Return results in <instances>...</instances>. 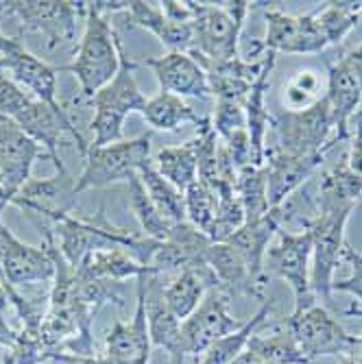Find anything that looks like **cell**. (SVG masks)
Returning <instances> with one entry per match:
<instances>
[{
  "instance_id": "obj_40",
  "label": "cell",
  "mask_w": 362,
  "mask_h": 364,
  "mask_svg": "<svg viewBox=\"0 0 362 364\" xmlns=\"http://www.w3.org/2000/svg\"><path fill=\"white\" fill-rule=\"evenodd\" d=\"M343 262L351 269V275L347 279L334 282L332 290H341V292H351L356 299L362 301V251L345 245L343 251Z\"/></svg>"
},
{
  "instance_id": "obj_7",
  "label": "cell",
  "mask_w": 362,
  "mask_h": 364,
  "mask_svg": "<svg viewBox=\"0 0 362 364\" xmlns=\"http://www.w3.org/2000/svg\"><path fill=\"white\" fill-rule=\"evenodd\" d=\"M151 140L153 131H147V134L131 140H120L107 146H90L85 155V168L77 177V196L83 190L129 181L134 175H138L144 164L151 161Z\"/></svg>"
},
{
  "instance_id": "obj_23",
  "label": "cell",
  "mask_w": 362,
  "mask_h": 364,
  "mask_svg": "<svg viewBox=\"0 0 362 364\" xmlns=\"http://www.w3.org/2000/svg\"><path fill=\"white\" fill-rule=\"evenodd\" d=\"M206 262L216 275L218 286L229 294L240 292L247 296H257V299L265 296L267 284L253 279L251 271L247 269V262L229 242H212L206 253Z\"/></svg>"
},
{
  "instance_id": "obj_30",
  "label": "cell",
  "mask_w": 362,
  "mask_h": 364,
  "mask_svg": "<svg viewBox=\"0 0 362 364\" xmlns=\"http://www.w3.org/2000/svg\"><path fill=\"white\" fill-rule=\"evenodd\" d=\"M138 177L149 194V198L153 201L155 210L161 214V218L171 223V225H179L186 223V194L181 190H177L171 181L164 179L153 161H147L144 166L138 171Z\"/></svg>"
},
{
  "instance_id": "obj_6",
  "label": "cell",
  "mask_w": 362,
  "mask_h": 364,
  "mask_svg": "<svg viewBox=\"0 0 362 364\" xmlns=\"http://www.w3.org/2000/svg\"><path fill=\"white\" fill-rule=\"evenodd\" d=\"M277 151L294 157H325L334 149V120L325 96L308 109H284L271 118Z\"/></svg>"
},
{
  "instance_id": "obj_34",
  "label": "cell",
  "mask_w": 362,
  "mask_h": 364,
  "mask_svg": "<svg viewBox=\"0 0 362 364\" xmlns=\"http://www.w3.org/2000/svg\"><path fill=\"white\" fill-rule=\"evenodd\" d=\"M247 349L260 353L267 362L271 364H312L302 351L294 345L292 336L286 332L284 323H280L271 336H257L253 332V336L247 343Z\"/></svg>"
},
{
  "instance_id": "obj_29",
  "label": "cell",
  "mask_w": 362,
  "mask_h": 364,
  "mask_svg": "<svg viewBox=\"0 0 362 364\" xmlns=\"http://www.w3.org/2000/svg\"><path fill=\"white\" fill-rule=\"evenodd\" d=\"M362 198V177L347 166V157L332 171H325L319 179V190L314 196V210L358 205Z\"/></svg>"
},
{
  "instance_id": "obj_13",
  "label": "cell",
  "mask_w": 362,
  "mask_h": 364,
  "mask_svg": "<svg viewBox=\"0 0 362 364\" xmlns=\"http://www.w3.org/2000/svg\"><path fill=\"white\" fill-rule=\"evenodd\" d=\"M77 177L70 173H57L46 179H28L14 196L11 205L24 210L33 223L53 225L61 216L70 214L77 203Z\"/></svg>"
},
{
  "instance_id": "obj_14",
  "label": "cell",
  "mask_w": 362,
  "mask_h": 364,
  "mask_svg": "<svg viewBox=\"0 0 362 364\" xmlns=\"http://www.w3.org/2000/svg\"><path fill=\"white\" fill-rule=\"evenodd\" d=\"M44 155V149L31 140L7 116H0V188L14 196L31 179L33 164Z\"/></svg>"
},
{
  "instance_id": "obj_51",
  "label": "cell",
  "mask_w": 362,
  "mask_h": 364,
  "mask_svg": "<svg viewBox=\"0 0 362 364\" xmlns=\"http://www.w3.org/2000/svg\"><path fill=\"white\" fill-rule=\"evenodd\" d=\"M5 364H16V360H14V353L9 351V355L5 358Z\"/></svg>"
},
{
  "instance_id": "obj_43",
  "label": "cell",
  "mask_w": 362,
  "mask_h": 364,
  "mask_svg": "<svg viewBox=\"0 0 362 364\" xmlns=\"http://www.w3.org/2000/svg\"><path fill=\"white\" fill-rule=\"evenodd\" d=\"M16 343H18V332L7 325V321L3 318V310H0V345L9 347V351H11L16 347Z\"/></svg>"
},
{
  "instance_id": "obj_1",
  "label": "cell",
  "mask_w": 362,
  "mask_h": 364,
  "mask_svg": "<svg viewBox=\"0 0 362 364\" xmlns=\"http://www.w3.org/2000/svg\"><path fill=\"white\" fill-rule=\"evenodd\" d=\"M83 24L85 26L75 50V61L57 70L73 73L81 85V96L85 101H92L94 94L116 77L124 48L110 22V16L98 11L96 3H87V16Z\"/></svg>"
},
{
  "instance_id": "obj_8",
  "label": "cell",
  "mask_w": 362,
  "mask_h": 364,
  "mask_svg": "<svg viewBox=\"0 0 362 364\" xmlns=\"http://www.w3.org/2000/svg\"><path fill=\"white\" fill-rule=\"evenodd\" d=\"M44 231L40 247H31L18 240L11 229L0 225V271L3 284L22 288L33 284H53L55 282V234L46 223H36Z\"/></svg>"
},
{
  "instance_id": "obj_39",
  "label": "cell",
  "mask_w": 362,
  "mask_h": 364,
  "mask_svg": "<svg viewBox=\"0 0 362 364\" xmlns=\"http://www.w3.org/2000/svg\"><path fill=\"white\" fill-rule=\"evenodd\" d=\"M31 101L33 96L24 92L18 83H14L9 77L0 79V116H7L14 120Z\"/></svg>"
},
{
  "instance_id": "obj_42",
  "label": "cell",
  "mask_w": 362,
  "mask_h": 364,
  "mask_svg": "<svg viewBox=\"0 0 362 364\" xmlns=\"http://www.w3.org/2000/svg\"><path fill=\"white\" fill-rule=\"evenodd\" d=\"M341 59L345 61V65L353 73L356 81H358L360 87H362V44H360L358 48H353L351 53H347L345 57H341Z\"/></svg>"
},
{
  "instance_id": "obj_54",
  "label": "cell",
  "mask_w": 362,
  "mask_h": 364,
  "mask_svg": "<svg viewBox=\"0 0 362 364\" xmlns=\"http://www.w3.org/2000/svg\"><path fill=\"white\" fill-rule=\"evenodd\" d=\"M0 214H3V212H0Z\"/></svg>"
},
{
  "instance_id": "obj_41",
  "label": "cell",
  "mask_w": 362,
  "mask_h": 364,
  "mask_svg": "<svg viewBox=\"0 0 362 364\" xmlns=\"http://www.w3.org/2000/svg\"><path fill=\"white\" fill-rule=\"evenodd\" d=\"M351 122L356 124V131L349 138L351 144H349V155H347V166L362 177V109L356 112Z\"/></svg>"
},
{
  "instance_id": "obj_53",
  "label": "cell",
  "mask_w": 362,
  "mask_h": 364,
  "mask_svg": "<svg viewBox=\"0 0 362 364\" xmlns=\"http://www.w3.org/2000/svg\"><path fill=\"white\" fill-rule=\"evenodd\" d=\"M0 294H5V288H3V284H0Z\"/></svg>"
},
{
  "instance_id": "obj_50",
  "label": "cell",
  "mask_w": 362,
  "mask_h": 364,
  "mask_svg": "<svg viewBox=\"0 0 362 364\" xmlns=\"http://www.w3.org/2000/svg\"><path fill=\"white\" fill-rule=\"evenodd\" d=\"M7 304H9L7 294H0V310H5V308H7Z\"/></svg>"
},
{
  "instance_id": "obj_47",
  "label": "cell",
  "mask_w": 362,
  "mask_h": 364,
  "mask_svg": "<svg viewBox=\"0 0 362 364\" xmlns=\"http://www.w3.org/2000/svg\"><path fill=\"white\" fill-rule=\"evenodd\" d=\"M353 360L358 364H362V338H358V347H356V353H353Z\"/></svg>"
},
{
  "instance_id": "obj_31",
  "label": "cell",
  "mask_w": 362,
  "mask_h": 364,
  "mask_svg": "<svg viewBox=\"0 0 362 364\" xmlns=\"http://www.w3.org/2000/svg\"><path fill=\"white\" fill-rule=\"evenodd\" d=\"M269 312H271V304L265 301V306H262L249 321H245L240 329L212 343L201 358H196V364H232L247 349V343L253 336L255 329L269 318Z\"/></svg>"
},
{
  "instance_id": "obj_21",
  "label": "cell",
  "mask_w": 362,
  "mask_h": 364,
  "mask_svg": "<svg viewBox=\"0 0 362 364\" xmlns=\"http://www.w3.org/2000/svg\"><path fill=\"white\" fill-rule=\"evenodd\" d=\"M7 61V77L18 83L24 92L33 98L50 105L57 112H65L63 105L57 101V75L59 70L42 61L40 57L31 55L26 48H20L14 55L5 57Z\"/></svg>"
},
{
  "instance_id": "obj_18",
  "label": "cell",
  "mask_w": 362,
  "mask_h": 364,
  "mask_svg": "<svg viewBox=\"0 0 362 364\" xmlns=\"http://www.w3.org/2000/svg\"><path fill=\"white\" fill-rule=\"evenodd\" d=\"M325 101L330 105L332 120H334V142L336 144L349 142L351 138L349 127L362 101V87L343 59H339L336 63H327Z\"/></svg>"
},
{
  "instance_id": "obj_45",
  "label": "cell",
  "mask_w": 362,
  "mask_h": 364,
  "mask_svg": "<svg viewBox=\"0 0 362 364\" xmlns=\"http://www.w3.org/2000/svg\"><path fill=\"white\" fill-rule=\"evenodd\" d=\"M232 364H271V362H267L260 353H255V351H251V349H245Z\"/></svg>"
},
{
  "instance_id": "obj_24",
  "label": "cell",
  "mask_w": 362,
  "mask_h": 364,
  "mask_svg": "<svg viewBox=\"0 0 362 364\" xmlns=\"http://www.w3.org/2000/svg\"><path fill=\"white\" fill-rule=\"evenodd\" d=\"M218 286L216 275L208 267V262L194 264L183 271H179L173 277H164V296L171 306V310L177 314V318L183 323L201 304L206 292L210 288Z\"/></svg>"
},
{
  "instance_id": "obj_22",
  "label": "cell",
  "mask_w": 362,
  "mask_h": 364,
  "mask_svg": "<svg viewBox=\"0 0 362 364\" xmlns=\"http://www.w3.org/2000/svg\"><path fill=\"white\" fill-rule=\"evenodd\" d=\"M127 18L131 26H140L151 31L153 36L171 48V53H190L192 50V22H175L166 18L159 3H142L131 0L127 7Z\"/></svg>"
},
{
  "instance_id": "obj_33",
  "label": "cell",
  "mask_w": 362,
  "mask_h": 364,
  "mask_svg": "<svg viewBox=\"0 0 362 364\" xmlns=\"http://www.w3.org/2000/svg\"><path fill=\"white\" fill-rule=\"evenodd\" d=\"M127 183H129V205H131V212L136 214V218H138V223L142 227V234L147 238L164 242L171 236V229L175 225L166 223L161 218V214L155 210V205L149 198V194H147V190H144L138 175H134Z\"/></svg>"
},
{
  "instance_id": "obj_20",
  "label": "cell",
  "mask_w": 362,
  "mask_h": 364,
  "mask_svg": "<svg viewBox=\"0 0 362 364\" xmlns=\"http://www.w3.org/2000/svg\"><path fill=\"white\" fill-rule=\"evenodd\" d=\"M273 55L275 53H265L255 61L236 57L220 63H210L206 73L212 96L216 101L218 98H225V101H245Z\"/></svg>"
},
{
  "instance_id": "obj_32",
  "label": "cell",
  "mask_w": 362,
  "mask_h": 364,
  "mask_svg": "<svg viewBox=\"0 0 362 364\" xmlns=\"http://www.w3.org/2000/svg\"><path fill=\"white\" fill-rule=\"evenodd\" d=\"M240 203L245 210V218L257 220L271 210L269 203V183H267V171L265 166H247L238 171V183H236Z\"/></svg>"
},
{
  "instance_id": "obj_35",
  "label": "cell",
  "mask_w": 362,
  "mask_h": 364,
  "mask_svg": "<svg viewBox=\"0 0 362 364\" xmlns=\"http://www.w3.org/2000/svg\"><path fill=\"white\" fill-rule=\"evenodd\" d=\"M314 16L327 46L341 44L362 18V3H325Z\"/></svg>"
},
{
  "instance_id": "obj_36",
  "label": "cell",
  "mask_w": 362,
  "mask_h": 364,
  "mask_svg": "<svg viewBox=\"0 0 362 364\" xmlns=\"http://www.w3.org/2000/svg\"><path fill=\"white\" fill-rule=\"evenodd\" d=\"M186 218L190 225H194L199 231L210 238L212 229H214V220H216V212H218V196L206 188L201 181L192 183L186 192Z\"/></svg>"
},
{
  "instance_id": "obj_19",
  "label": "cell",
  "mask_w": 362,
  "mask_h": 364,
  "mask_svg": "<svg viewBox=\"0 0 362 364\" xmlns=\"http://www.w3.org/2000/svg\"><path fill=\"white\" fill-rule=\"evenodd\" d=\"M325 157H294L277 149H267L265 153V171L269 183V203L271 208L282 205L302 188L306 179L319 173Z\"/></svg>"
},
{
  "instance_id": "obj_15",
  "label": "cell",
  "mask_w": 362,
  "mask_h": 364,
  "mask_svg": "<svg viewBox=\"0 0 362 364\" xmlns=\"http://www.w3.org/2000/svg\"><path fill=\"white\" fill-rule=\"evenodd\" d=\"M138 282L144 288V306H147V325L151 345L164 347L169 351L173 364H183L181 351V321L171 310L166 296H164V277L157 273L142 275Z\"/></svg>"
},
{
  "instance_id": "obj_9",
  "label": "cell",
  "mask_w": 362,
  "mask_h": 364,
  "mask_svg": "<svg viewBox=\"0 0 362 364\" xmlns=\"http://www.w3.org/2000/svg\"><path fill=\"white\" fill-rule=\"evenodd\" d=\"M310 262L312 236L308 229L299 231V234L280 229L275 242H271L265 255V273L282 277L294 294L292 312H302L316 306V296L310 286Z\"/></svg>"
},
{
  "instance_id": "obj_48",
  "label": "cell",
  "mask_w": 362,
  "mask_h": 364,
  "mask_svg": "<svg viewBox=\"0 0 362 364\" xmlns=\"http://www.w3.org/2000/svg\"><path fill=\"white\" fill-rule=\"evenodd\" d=\"M3 77H7V61H5V57L0 55V79Z\"/></svg>"
},
{
  "instance_id": "obj_38",
  "label": "cell",
  "mask_w": 362,
  "mask_h": 364,
  "mask_svg": "<svg viewBox=\"0 0 362 364\" xmlns=\"http://www.w3.org/2000/svg\"><path fill=\"white\" fill-rule=\"evenodd\" d=\"M212 127L220 140H227L236 131L247 129L245 101H225V98H218L212 116Z\"/></svg>"
},
{
  "instance_id": "obj_2",
  "label": "cell",
  "mask_w": 362,
  "mask_h": 364,
  "mask_svg": "<svg viewBox=\"0 0 362 364\" xmlns=\"http://www.w3.org/2000/svg\"><path fill=\"white\" fill-rule=\"evenodd\" d=\"M192 9V55L203 68L210 63H220L236 59L238 40L245 26V18L251 9L247 0H234V3H194L190 0Z\"/></svg>"
},
{
  "instance_id": "obj_26",
  "label": "cell",
  "mask_w": 362,
  "mask_h": 364,
  "mask_svg": "<svg viewBox=\"0 0 362 364\" xmlns=\"http://www.w3.org/2000/svg\"><path fill=\"white\" fill-rule=\"evenodd\" d=\"M275 65V55L267 63V68L262 70L260 79L251 87L249 96L245 98V114H247V131L251 140V159L253 166H265V153H267V129L273 116H269L267 109V90L271 85V70Z\"/></svg>"
},
{
  "instance_id": "obj_11",
  "label": "cell",
  "mask_w": 362,
  "mask_h": 364,
  "mask_svg": "<svg viewBox=\"0 0 362 364\" xmlns=\"http://www.w3.org/2000/svg\"><path fill=\"white\" fill-rule=\"evenodd\" d=\"M229 304H232V294L220 286L206 292L196 310L181 323L183 358H201L212 343L245 325V321H236V316H232Z\"/></svg>"
},
{
  "instance_id": "obj_3",
  "label": "cell",
  "mask_w": 362,
  "mask_h": 364,
  "mask_svg": "<svg viewBox=\"0 0 362 364\" xmlns=\"http://www.w3.org/2000/svg\"><path fill=\"white\" fill-rule=\"evenodd\" d=\"M136 65L127 53L122 50L120 55V68L116 73V77L103 87L98 90L92 98L94 105V118L90 122V129L94 134V140L90 142V146H107L114 142L122 140L124 134V120L129 114H142L147 107V98L140 92L138 83H136Z\"/></svg>"
},
{
  "instance_id": "obj_5",
  "label": "cell",
  "mask_w": 362,
  "mask_h": 364,
  "mask_svg": "<svg viewBox=\"0 0 362 364\" xmlns=\"http://www.w3.org/2000/svg\"><path fill=\"white\" fill-rule=\"evenodd\" d=\"M353 212V205L319 208L312 218L306 220V229L312 236V262H310V286L316 299L330 301L334 273L343 262L345 251V227Z\"/></svg>"
},
{
  "instance_id": "obj_44",
  "label": "cell",
  "mask_w": 362,
  "mask_h": 364,
  "mask_svg": "<svg viewBox=\"0 0 362 364\" xmlns=\"http://www.w3.org/2000/svg\"><path fill=\"white\" fill-rule=\"evenodd\" d=\"M20 48H24V46H22V42H20L18 38H7L5 33L0 31V55L7 57V55L18 53Z\"/></svg>"
},
{
  "instance_id": "obj_49",
  "label": "cell",
  "mask_w": 362,
  "mask_h": 364,
  "mask_svg": "<svg viewBox=\"0 0 362 364\" xmlns=\"http://www.w3.org/2000/svg\"><path fill=\"white\" fill-rule=\"evenodd\" d=\"M345 314H356V316H362V308H356V306H351Z\"/></svg>"
},
{
  "instance_id": "obj_10",
  "label": "cell",
  "mask_w": 362,
  "mask_h": 364,
  "mask_svg": "<svg viewBox=\"0 0 362 364\" xmlns=\"http://www.w3.org/2000/svg\"><path fill=\"white\" fill-rule=\"evenodd\" d=\"M299 351L312 362L316 355H347L353 358L358 338L349 336L339 321L323 306H312L302 312H292L282 321Z\"/></svg>"
},
{
  "instance_id": "obj_27",
  "label": "cell",
  "mask_w": 362,
  "mask_h": 364,
  "mask_svg": "<svg viewBox=\"0 0 362 364\" xmlns=\"http://www.w3.org/2000/svg\"><path fill=\"white\" fill-rule=\"evenodd\" d=\"M153 166L177 190L186 192L192 183L199 181V136L179 146L161 149L153 159Z\"/></svg>"
},
{
  "instance_id": "obj_46",
  "label": "cell",
  "mask_w": 362,
  "mask_h": 364,
  "mask_svg": "<svg viewBox=\"0 0 362 364\" xmlns=\"http://www.w3.org/2000/svg\"><path fill=\"white\" fill-rule=\"evenodd\" d=\"M7 205H11V196H9L3 188H0V212H3Z\"/></svg>"
},
{
  "instance_id": "obj_28",
  "label": "cell",
  "mask_w": 362,
  "mask_h": 364,
  "mask_svg": "<svg viewBox=\"0 0 362 364\" xmlns=\"http://www.w3.org/2000/svg\"><path fill=\"white\" fill-rule=\"evenodd\" d=\"M140 116L147 120L151 131H179L181 124H194L199 129L210 120L196 114L181 96L169 92H159L157 96L149 98Z\"/></svg>"
},
{
  "instance_id": "obj_12",
  "label": "cell",
  "mask_w": 362,
  "mask_h": 364,
  "mask_svg": "<svg viewBox=\"0 0 362 364\" xmlns=\"http://www.w3.org/2000/svg\"><path fill=\"white\" fill-rule=\"evenodd\" d=\"M267 36L257 40L262 53H286V55H316L327 48V42L316 24L314 14L290 16L277 7L265 9Z\"/></svg>"
},
{
  "instance_id": "obj_52",
  "label": "cell",
  "mask_w": 362,
  "mask_h": 364,
  "mask_svg": "<svg viewBox=\"0 0 362 364\" xmlns=\"http://www.w3.org/2000/svg\"><path fill=\"white\" fill-rule=\"evenodd\" d=\"M343 364H358V362H356V360H353V358H347V360H345V362H343Z\"/></svg>"
},
{
  "instance_id": "obj_37",
  "label": "cell",
  "mask_w": 362,
  "mask_h": 364,
  "mask_svg": "<svg viewBox=\"0 0 362 364\" xmlns=\"http://www.w3.org/2000/svg\"><path fill=\"white\" fill-rule=\"evenodd\" d=\"M323 96H325V92H323L319 75L312 70H304L286 85L284 101H286L288 109L302 112V109H308L314 103H319Z\"/></svg>"
},
{
  "instance_id": "obj_16",
  "label": "cell",
  "mask_w": 362,
  "mask_h": 364,
  "mask_svg": "<svg viewBox=\"0 0 362 364\" xmlns=\"http://www.w3.org/2000/svg\"><path fill=\"white\" fill-rule=\"evenodd\" d=\"M144 65H149L155 73L159 92H169L181 98L212 96L206 68L188 53H169L161 57H149L144 59Z\"/></svg>"
},
{
  "instance_id": "obj_25",
  "label": "cell",
  "mask_w": 362,
  "mask_h": 364,
  "mask_svg": "<svg viewBox=\"0 0 362 364\" xmlns=\"http://www.w3.org/2000/svg\"><path fill=\"white\" fill-rule=\"evenodd\" d=\"M155 273L153 269L140 264L134 255L122 247L96 249L83 257L77 269L79 279H107V282H124L131 277H142Z\"/></svg>"
},
{
  "instance_id": "obj_17",
  "label": "cell",
  "mask_w": 362,
  "mask_h": 364,
  "mask_svg": "<svg viewBox=\"0 0 362 364\" xmlns=\"http://www.w3.org/2000/svg\"><path fill=\"white\" fill-rule=\"evenodd\" d=\"M282 225H284V208L277 205V208H271L262 218L245 223L238 231H234V234L225 240L243 255L253 279L262 284H267L265 255L273 238L277 236V231L282 229Z\"/></svg>"
},
{
  "instance_id": "obj_4",
  "label": "cell",
  "mask_w": 362,
  "mask_h": 364,
  "mask_svg": "<svg viewBox=\"0 0 362 364\" xmlns=\"http://www.w3.org/2000/svg\"><path fill=\"white\" fill-rule=\"evenodd\" d=\"M0 16L14 18L22 33H42L48 50L73 46L77 40V24L87 16V3L75 0H9L0 3Z\"/></svg>"
}]
</instances>
